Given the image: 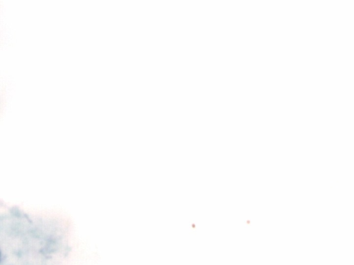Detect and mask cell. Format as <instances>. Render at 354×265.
<instances>
[{
  "instance_id": "obj_1",
  "label": "cell",
  "mask_w": 354,
  "mask_h": 265,
  "mask_svg": "<svg viewBox=\"0 0 354 265\" xmlns=\"http://www.w3.org/2000/svg\"><path fill=\"white\" fill-rule=\"evenodd\" d=\"M1 251H0V262H1Z\"/></svg>"
}]
</instances>
